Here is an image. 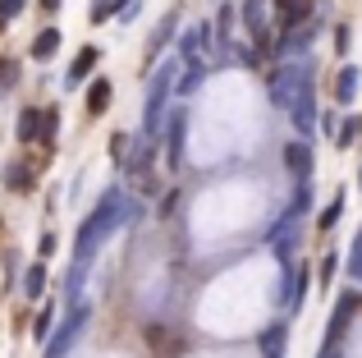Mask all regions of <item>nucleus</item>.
Segmentation results:
<instances>
[{"instance_id": "21", "label": "nucleus", "mask_w": 362, "mask_h": 358, "mask_svg": "<svg viewBox=\"0 0 362 358\" xmlns=\"http://www.w3.org/2000/svg\"><path fill=\"white\" fill-rule=\"evenodd\" d=\"M202 74H206L202 64H193V69H188L184 79H179V92H197V83H202Z\"/></svg>"}, {"instance_id": "14", "label": "nucleus", "mask_w": 362, "mask_h": 358, "mask_svg": "<svg viewBox=\"0 0 362 358\" xmlns=\"http://www.w3.org/2000/svg\"><path fill=\"white\" fill-rule=\"evenodd\" d=\"M354 92H358V69L349 64V69H339V79H335V101H354Z\"/></svg>"}, {"instance_id": "18", "label": "nucleus", "mask_w": 362, "mask_h": 358, "mask_svg": "<svg viewBox=\"0 0 362 358\" xmlns=\"http://www.w3.org/2000/svg\"><path fill=\"white\" fill-rule=\"evenodd\" d=\"M14 83H18V64L14 60H0V97H5Z\"/></svg>"}, {"instance_id": "7", "label": "nucleus", "mask_w": 362, "mask_h": 358, "mask_svg": "<svg viewBox=\"0 0 362 358\" xmlns=\"http://www.w3.org/2000/svg\"><path fill=\"white\" fill-rule=\"evenodd\" d=\"M83 322H88V308H74V313H69V322H64L60 331H55V340H51V350H46V358H60L64 350H69V345H74V335L83 331Z\"/></svg>"}, {"instance_id": "24", "label": "nucleus", "mask_w": 362, "mask_h": 358, "mask_svg": "<svg viewBox=\"0 0 362 358\" xmlns=\"http://www.w3.org/2000/svg\"><path fill=\"white\" fill-rule=\"evenodd\" d=\"M339 212H344V202H330V207H326V216H321V230H330V225L339 221Z\"/></svg>"}, {"instance_id": "27", "label": "nucleus", "mask_w": 362, "mask_h": 358, "mask_svg": "<svg viewBox=\"0 0 362 358\" xmlns=\"http://www.w3.org/2000/svg\"><path fill=\"white\" fill-rule=\"evenodd\" d=\"M354 138H358V120H349V125L339 129V143H354Z\"/></svg>"}, {"instance_id": "10", "label": "nucleus", "mask_w": 362, "mask_h": 358, "mask_svg": "<svg viewBox=\"0 0 362 358\" xmlns=\"http://www.w3.org/2000/svg\"><path fill=\"white\" fill-rule=\"evenodd\" d=\"M284 166H289L298 179H308V171H312V152H308V143H289L284 147Z\"/></svg>"}, {"instance_id": "5", "label": "nucleus", "mask_w": 362, "mask_h": 358, "mask_svg": "<svg viewBox=\"0 0 362 358\" xmlns=\"http://www.w3.org/2000/svg\"><path fill=\"white\" fill-rule=\"evenodd\" d=\"M184 134H188V115L175 110L170 115V134H165V166L170 171H179V161H184Z\"/></svg>"}, {"instance_id": "12", "label": "nucleus", "mask_w": 362, "mask_h": 358, "mask_svg": "<svg viewBox=\"0 0 362 358\" xmlns=\"http://www.w3.org/2000/svg\"><path fill=\"white\" fill-rule=\"evenodd\" d=\"M55 51H60V33H55V28H42V33L33 37V60H51Z\"/></svg>"}, {"instance_id": "8", "label": "nucleus", "mask_w": 362, "mask_h": 358, "mask_svg": "<svg viewBox=\"0 0 362 358\" xmlns=\"http://www.w3.org/2000/svg\"><path fill=\"white\" fill-rule=\"evenodd\" d=\"M97 60H101V46H88V51H78V55H74V64H69V74H64V88H78V83L88 79L92 69H97Z\"/></svg>"}, {"instance_id": "20", "label": "nucleus", "mask_w": 362, "mask_h": 358, "mask_svg": "<svg viewBox=\"0 0 362 358\" xmlns=\"http://www.w3.org/2000/svg\"><path fill=\"white\" fill-rule=\"evenodd\" d=\"M18 9H23V0H0V28H9L18 18Z\"/></svg>"}, {"instance_id": "1", "label": "nucleus", "mask_w": 362, "mask_h": 358, "mask_svg": "<svg viewBox=\"0 0 362 358\" xmlns=\"http://www.w3.org/2000/svg\"><path fill=\"white\" fill-rule=\"evenodd\" d=\"M129 216H138V202H124V193H119V188H110V193L97 202V212H92L88 221H83V230H78V253H74V258H78V262H88L92 253H97L101 243H106L110 234H115L119 225L129 221Z\"/></svg>"}, {"instance_id": "3", "label": "nucleus", "mask_w": 362, "mask_h": 358, "mask_svg": "<svg viewBox=\"0 0 362 358\" xmlns=\"http://www.w3.org/2000/svg\"><path fill=\"white\" fill-rule=\"evenodd\" d=\"M175 79H179V64L175 60H165L156 69V79H151V92H147V120H142V134H156L160 129V110H165V97H170V88H175Z\"/></svg>"}, {"instance_id": "2", "label": "nucleus", "mask_w": 362, "mask_h": 358, "mask_svg": "<svg viewBox=\"0 0 362 358\" xmlns=\"http://www.w3.org/2000/svg\"><path fill=\"white\" fill-rule=\"evenodd\" d=\"M303 92H312V74H308V64L293 60V64H284V69H275V74H271V101L284 110V115H289V110L303 101Z\"/></svg>"}, {"instance_id": "22", "label": "nucleus", "mask_w": 362, "mask_h": 358, "mask_svg": "<svg viewBox=\"0 0 362 358\" xmlns=\"http://www.w3.org/2000/svg\"><path fill=\"white\" fill-rule=\"evenodd\" d=\"M170 33H175V14H170L165 23L156 28V37H151V51H160V46H165V37H170Z\"/></svg>"}, {"instance_id": "6", "label": "nucleus", "mask_w": 362, "mask_h": 358, "mask_svg": "<svg viewBox=\"0 0 362 358\" xmlns=\"http://www.w3.org/2000/svg\"><path fill=\"white\" fill-rule=\"evenodd\" d=\"M358 308H362V294H358V289H344V294H339V308H335V317H330V331H326V340H330V345H339V335H344L349 317H354Z\"/></svg>"}, {"instance_id": "9", "label": "nucleus", "mask_w": 362, "mask_h": 358, "mask_svg": "<svg viewBox=\"0 0 362 358\" xmlns=\"http://www.w3.org/2000/svg\"><path fill=\"white\" fill-rule=\"evenodd\" d=\"M289 120H293V129H298V134H312V129H317V97H312V92H303V101L289 110Z\"/></svg>"}, {"instance_id": "26", "label": "nucleus", "mask_w": 362, "mask_h": 358, "mask_svg": "<svg viewBox=\"0 0 362 358\" xmlns=\"http://www.w3.org/2000/svg\"><path fill=\"white\" fill-rule=\"evenodd\" d=\"M335 267H339V262H335V258H326V262H321V289H326V285H330V276H335Z\"/></svg>"}, {"instance_id": "29", "label": "nucleus", "mask_w": 362, "mask_h": 358, "mask_svg": "<svg viewBox=\"0 0 362 358\" xmlns=\"http://www.w3.org/2000/svg\"><path fill=\"white\" fill-rule=\"evenodd\" d=\"M358 134H362V120H358Z\"/></svg>"}, {"instance_id": "17", "label": "nucleus", "mask_w": 362, "mask_h": 358, "mask_svg": "<svg viewBox=\"0 0 362 358\" xmlns=\"http://www.w3.org/2000/svg\"><path fill=\"white\" fill-rule=\"evenodd\" d=\"M5 184L9 188H28V184H33V171H28V166H9V171H5Z\"/></svg>"}, {"instance_id": "16", "label": "nucleus", "mask_w": 362, "mask_h": 358, "mask_svg": "<svg viewBox=\"0 0 362 358\" xmlns=\"http://www.w3.org/2000/svg\"><path fill=\"white\" fill-rule=\"evenodd\" d=\"M42 285H46V267H42V262H33V267H28V276H23V294L37 299V294H42Z\"/></svg>"}, {"instance_id": "13", "label": "nucleus", "mask_w": 362, "mask_h": 358, "mask_svg": "<svg viewBox=\"0 0 362 358\" xmlns=\"http://www.w3.org/2000/svg\"><path fill=\"white\" fill-rule=\"evenodd\" d=\"M106 106H110V83L97 79V83H92V92H88V115H101Z\"/></svg>"}, {"instance_id": "4", "label": "nucleus", "mask_w": 362, "mask_h": 358, "mask_svg": "<svg viewBox=\"0 0 362 358\" xmlns=\"http://www.w3.org/2000/svg\"><path fill=\"white\" fill-rule=\"evenodd\" d=\"M55 129H60V115H55V110H23V115H18V143H33V138H46V143H51Z\"/></svg>"}, {"instance_id": "23", "label": "nucleus", "mask_w": 362, "mask_h": 358, "mask_svg": "<svg viewBox=\"0 0 362 358\" xmlns=\"http://www.w3.org/2000/svg\"><path fill=\"white\" fill-rule=\"evenodd\" d=\"M115 9H119V5H110V0H97V9H92V23H106Z\"/></svg>"}, {"instance_id": "15", "label": "nucleus", "mask_w": 362, "mask_h": 358, "mask_svg": "<svg viewBox=\"0 0 362 358\" xmlns=\"http://www.w3.org/2000/svg\"><path fill=\"white\" fill-rule=\"evenodd\" d=\"M206 33H211V28H188V33H184V42H179V55H184V60H193V55H197V46L206 42Z\"/></svg>"}, {"instance_id": "25", "label": "nucleus", "mask_w": 362, "mask_h": 358, "mask_svg": "<svg viewBox=\"0 0 362 358\" xmlns=\"http://www.w3.org/2000/svg\"><path fill=\"white\" fill-rule=\"evenodd\" d=\"M262 5H266V0H247V23H252V28H262Z\"/></svg>"}, {"instance_id": "11", "label": "nucleus", "mask_w": 362, "mask_h": 358, "mask_svg": "<svg viewBox=\"0 0 362 358\" xmlns=\"http://www.w3.org/2000/svg\"><path fill=\"white\" fill-rule=\"evenodd\" d=\"M308 9H312V0H280V28H298L303 18H308Z\"/></svg>"}, {"instance_id": "28", "label": "nucleus", "mask_w": 362, "mask_h": 358, "mask_svg": "<svg viewBox=\"0 0 362 358\" xmlns=\"http://www.w3.org/2000/svg\"><path fill=\"white\" fill-rule=\"evenodd\" d=\"M42 9H60V0H42Z\"/></svg>"}, {"instance_id": "19", "label": "nucleus", "mask_w": 362, "mask_h": 358, "mask_svg": "<svg viewBox=\"0 0 362 358\" xmlns=\"http://www.w3.org/2000/svg\"><path fill=\"white\" fill-rule=\"evenodd\" d=\"M349 276H354V280H362V230H358L354 248H349Z\"/></svg>"}]
</instances>
